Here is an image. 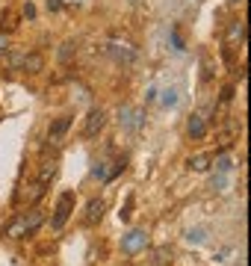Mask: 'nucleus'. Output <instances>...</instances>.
Here are the masks:
<instances>
[{"instance_id":"nucleus-31","label":"nucleus","mask_w":251,"mask_h":266,"mask_svg":"<svg viewBox=\"0 0 251 266\" xmlns=\"http://www.w3.org/2000/svg\"><path fill=\"white\" fill-rule=\"evenodd\" d=\"M130 3H142V0H130Z\"/></svg>"},{"instance_id":"nucleus-28","label":"nucleus","mask_w":251,"mask_h":266,"mask_svg":"<svg viewBox=\"0 0 251 266\" xmlns=\"http://www.w3.org/2000/svg\"><path fill=\"white\" fill-rule=\"evenodd\" d=\"M6 50H9V42H6V36H3V33H0V53H6Z\"/></svg>"},{"instance_id":"nucleus-7","label":"nucleus","mask_w":251,"mask_h":266,"mask_svg":"<svg viewBox=\"0 0 251 266\" xmlns=\"http://www.w3.org/2000/svg\"><path fill=\"white\" fill-rule=\"evenodd\" d=\"M157 101H160L163 109H175L180 104V89L178 86H168V89H163V92H157Z\"/></svg>"},{"instance_id":"nucleus-27","label":"nucleus","mask_w":251,"mask_h":266,"mask_svg":"<svg viewBox=\"0 0 251 266\" xmlns=\"http://www.w3.org/2000/svg\"><path fill=\"white\" fill-rule=\"evenodd\" d=\"M62 9V0H48V12H60Z\"/></svg>"},{"instance_id":"nucleus-26","label":"nucleus","mask_w":251,"mask_h":266,"mask_svg":"<svg viewBox=\"0 0 251 266\" xmlns=\"http://www.w3.org/2000/svg\"><path fill=\"white\" fill-rule=\"evenodd\" d=\"M24 15H27V18H30V21H33V18H36V6H33V3H30V0H27V3H24Z\"/></svg>"},{"instance_id":"nucleus-3","label":"nucleus","mask_w":251,"mask_h":266,"mask_svg":"<svg viewBox=\"0 0 251 266\" xmlns=\"http://www.w3.org/2000/svg\"><path fill=\"white\" fill-rule=\"evenodd\" d=\"M107 56L109 60H115L119 65H133V62L139 60V50L127 45V42H119V39H109L107 42Z\"/></svg>"},{"instance_id":"nucleus-20","label":"nucleus","mask_w":251,"mask_h":266,"mask_svg":"<svg viewBox=\"0 0 251 266\" xmlns=\"http://www.w3.org/2000/svg\"><path fill=\"white\" fill-rule=\"evenodd\" d=\"M12 15H9V12H3V15H0V33H3V30H12Z\"/></svg>"},{"instance_id":"nucleus-29","label":"nucleus","mask_w":251,"mask_h":266,"mask_svg":"<svg viewBox=\"0 0 251 266\" xmlns=\"http://www.w3.org/2000/svg\"><path fill=\"white\" fill-rule=\"evenodd\" d=\"M65 3H68V6H74V3H83V0H62V6H65Z\"/></svg>"},{"instance_id":"nucleus-13","label":"nucleus","mask_w":251,"mask_h":266,"mask_svg":"<svg viewBox=\"0 0 251 266\" xmlns=\"http://www.w3.org/2000/svg\"><path fill=\"white\" fill-rule=\"evenodd\" d=\"M242 39H245V24L234 21V24L227 27V42H242Z\"/></svg>"},{"instance_id":"nucleus-9","label":"nucleus","mask_w":251,"mask_h":266,"mask_svg":"<svg viewBox=\"0 0 251 266\" xmlns=\"http://www.w3.org/2000/svg\"><path fill=\"white\" fill-rule=\"evenodd\" d=\"M186 133H189L192 139H204V136H207V124H204V116L192 112L189 121H186Z\"/></svg>"},{"instance_id":"nucleus-12","label":"nucleus","mask_w":251,"mask_h":266,"mask_svg":"<svg viewBox=\"0 0 251 266\" xmlns=\"http://www.w3.org/2000/svg\"><path fill=\"white\" fill-rule=\"evenodd\" d=\"M210 163H213L210 154H195V157H189V169L192 172H207L210 169Z\"/></svg>"},{"instance_id":"nucleus-15","label":"nucleus","mask_w":251,"mask_h":266,"mask_svg":"<svg viewBox=\"0 0 251 266\" xmlns=\"http://www.w3.org/2000/svg\"><path fill=\"white\" fill-rule=\"evenodd\" d=\"M6 234H9V237H27V225H24V216H18V219H15L12 225L6 228Z\"/></svg>"},{"instance_id":"nucleus-16","label":"nucleus","mask_w":251,"mask_h":266,"mask_svg":"<svg viewBox=\"0 0 251 266\" xmlns=\"http://www.w3.org/2000/svg\"><path fill=\"white\" fill-rule=\"evenodd\" d=\"M216 172H225V175H230V172H234V160L227 157V154H219V157H216Z\"/></svg>"},{"instance_id":"nucleus-2","label":"nucleus","mask_w":251,"mask_h":266,"mask_svg":"<svg viewBox=\"0 0 251 266\" xmlns=\"http://www.w3.org/2000/svg\"><path fill=\"white\" fill-rule=\"evenodd\" d=\"M148 242H151V234L145 228H130L121 237V252L127 254V257H136V254H142L148 249Z\"/></svg>"},{"instance_id":"nucleus-18","label":"nucleus","mask_w":251,"mask_h":266,"mask_svg":"<svg viewBox=\"0 0 251 266\" xmlns=\"http://www.w3.org/2000/svg\"><path fill=\"white\" fill-rule=\"evenodd\" d=\"M92 178H95V181H104V183L109 181V169H107V163H104V160H101V163H95V169H92Z\"/></svg>"},{"instance_id":"nucleus-6","label":"nucleus","mask_w":251,"mask_h":266,"mask_svg":"<svg viewBox=\"0 0 251 266\" xmlns=\"http://www.w3.org/2000/svg\"><path fill=\"white\" fill-rule=\"evenodd\" d=\"M68 127H71V116H60V119L50 121L48 127V142L53 148H60L62 142H65V133H68Z\"/></svg>"},{"instance_id":"nucleus-23","label":"nucleus","mask_w":251,"mask_h":266,"mask_svg":"<svg viewBox=\"0 0 251 266\" xmlns=\"http://www.w3.org/2000/svg\"><path fill=\"white\" fill-rule=\"evenodd\" d=\"M168 36H171V45H175V50H178V53H180V50H183V39L178 36V30H171Z\"/></svg>"},{"instance_id":"nucleus-10","label":"nucleus","mask_w":251,"mask_h":266,"mask_svg":"<svg viewBox=\"0 0 251 266\" xmlns=\"http://www.w3.org/2000/svg\"><path fill=\"white\" fill-rule=\"evenodd\" d=\"M183 240L189 242V245H204V242L210 240V231L204 228V225H195V228H186Z\"/></svg>"},{"instance_id":"nucleus-21","label":"nucleus","mask_w":251,"mask_h":266,"mask_svg":"<svg viewBox=\"0 0 251 266\" xmlns=\"http://www.w3.org/2000/svg\"><path fill=\"white\" fill-rule=\"evenodd\" d=\"M130 213H133V195L127 198V204H124V210L119 213V219H121V222H127V219H130Z\"/></svg>"},{"instance_id":"nucleus-14","label":"nucleus","mask_w":251,"mask_h":266,"mask_svg":"<svg viewBox=\"0 0 251 266\" xmlns=\"http://www.w3.org/2000/svg\"><path fill=\"white\" fill-rule=\"evenodd\" d=\"M227 186H230V178H227L225 172H216L213 175V189L216 193H227Z\"/></svg>"},{"instance_id":"nucleus-5","label":"nucleus","mask_w":251,"mask_h":266,"mask_svg":"<svg viewBox=\"0 0 251 266\" xmlns=\"http://www.w3.org/2000/svg\"><path fill=\"white\" fill-rule=\"evenodd\" d=\"M104 124H107V112H104L101 107H92L89 109V116H86V121H83V136L86 139L98 136V133L104 130Z\"/></svg>"},{"instance_id":"nucleus-4","label":"nucleus","mask_w":251,"mask_h":266,"mask_svg":"<svg viewBox=\"0 0 251 266\" xmlns=\"http://www.w3.org/2000/svg\"><path fill=\"white\" fill-rule=\"evenodd\" d=\"M74 193H62L60 195V201H56V210H53V216H50V228L53 231H62L65 228V222L71 219V213H74Z\"/></svg>"},{"instance_id":"nucleus-30","label":"nucleus","mask_w":251,"mask_h":266,"mask_svg":"<svg viewBox=\"0 0 251 266\" xmlns=\"http://www.w3.org/2000/svg\"><path fill=\"white\" fill-rule=\"evenodd\" d=\"M227 3H230V6H237V3H242V0H227Z\"/></svg>"},{"instance_id":"nucleus-22","label":"nucleus","mask_w":251,"mask_h":266,"mask_svg":"<svg viewBox=\"0 0 251 266\" xmlns=\"http://www.w3.org/2000/svg\"><path fill=\"white\" fill-rule=\"evenodd\" d=\"M42 195H45V183L38 181V186H33V193H30V201H38Z\"/></svg>"},{"instance_id":"nucleus-17","label":"nucleus","mask_w":251,"mask_h":266,"mask_svg":"<svg viewBox=\"0 0 251 266\" xmlns=\"http://www.w3.org/2000/svg\"><path fill=\"white\" fill-rule=\"evenodd\" d=\"M42 213H38V210H33V213H30V216H24V225H27V234H33V231L38 228V225H42Z\"/></svg>"},{"instance_id":"nucleus-24","label":"nucleus","mask_w":251,"mask_h":266,"mask_svg":"<svg viewBox=\"0 0 251 266\" xmlns=\"http://www.w3.org/2000/svg\"><path fill=\"white\" fill-rule=\"evenodd\" d=\"M157 92H160L157 86H148V89H145V104H151V101H157Z\"/></svg>"},{"instance_id":"nucleus-1","label":"nucleus","mask_w":251,"mask_h":266,"mask_svg":"<svg viewBox=\"0 0 251 266\" xmlns=\"http://www.w3.org/2000/svg\"><path fill=\"white\" fill-rule=\"evenodd\" d=\"M145 109L142 107H133V104H124V107H119V124L121 130L127 133H142L145 130Z\"/></svg>"},{"instance_id":"nucleus-25","label":"nucleus","mask_w":251,"mask_h":266,"mask_svg":"<svg viewBox=\"0 0 251 266\" xmlns=\"http://www.w3.org/2000/svg\"><path fill=\"white\" fill-rule=\"evenodd\" d=\"M71 48H74L71 42H65V45H62V50H60V56H62V60H71Z\"/></svg>"},{"instance_id":"nucleus-8","label":"nucleus","mask_w":251,"mask_h":266,"mask_svg":"<svg viewBox=\"0 0 251 266\" xmlns=\"http://www.w3.org/2000/svg\"><path fill=\"white\" fill-rule=\"evenodd\" d=\"M104 210H107V201H104V198H92L89 207H86V222H89V225L101 222V219H104Z\"/></svg>"},{"instance_id":"nucleus-19","label":"nucleus","mask_w":251,"mask_h":266,"mask_svg":"<svg viewBox=\"0 0 251 266\" xmlns=\"http://www.w3.org/2000/svg\"><path fill=\"white\" fill-rule=\"evenodd\" d=\"M53 172H56V163L50 160V163H45V166H42V175H38V181H42V183H48L50 178H53Z\"/></svg>"},{"instance_id":"nucleus-11","label":"nucleus","mask_w":251,"mask_h":266,"mask_svg":"<svg viewBox=\"0 0 251 266\" xmlns=\"http://www.w3.org/2000/svg\"><path fill=\"white\" fill-rule=\"evenodd\" d=\"M42 68H45V60H42V53H24L21 71H27V74H38Z\"/></svg>"}]
</instances>
